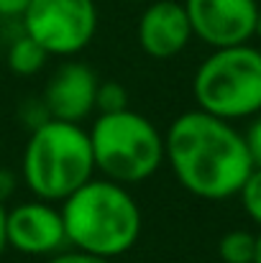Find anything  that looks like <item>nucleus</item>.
I'll list each match as a JSON object with an SVG mask.
<instances>
[{
	"instance_id": "9b49d317",
	"label": "nucleus",
	"mask_w": 261,
	"mask_h": 263,
	"mask_svg": "<svg viewBox=\"0 0 261 263\" xmlns=\"http://www.w3.org/2000/svg\"><path fill=\"white\" fill-rule=\"evenodd\" d=\"M49 54L31 39V36H18L8 46V69L18 77H33L46 67Z\"/></svg>"
},
{
	"instance_id": "39448f33",
	"label": "nucleus",
	"mask_w": 261,
	"mask_h": 263,
	"mask_svg": "<svg viewBox=\"0 0 261 263\" xmlns=\"http://www.w3.org/2000/svg\"><path fill=\"white\" fill-rule=\"evenodd\" d=\"M197 110L223 120H238L261 110V51L238 44L215 49L195 72Z\"/></svg>"
},
{
	"instance_id": "0eeeda50",
	"label": "nucleus",
	"mask_w": 261,
	"mask_h": 263,
	"mask_svg": "<svg viewBox=\"0 0 261 263\" xmlns=\"http://www.w3.org/2000/svg\"><path fill=\"white\" fill-rule=\"evenodd\" d=\"M192 36L213 49L249 44L256 31V0H184Z\"/></svg>"
},
{
	"instance_id": "423d86ee",
	"label": "nucleus",
	"mask_w": 261,
	"mask_h": 263,
	"mask_svg": "<svg viewBox=\"0 0 261 263\" xmlns=\"http://www.w3.org/2000/svg\"><path fill=\"white\" fill-rule=\"evenodd\" d=\"M23 33L49 57H75L97 31L95 0H31L23 10Z\"/></svg>"
},
{
	"instance_id": "4be33fe9",
	"label": "nucleus",
	"mask_w": 261,
	"mask_h": 263,
	"mask_svg": "<svg viewBox=\"0 0 261 263\" xmlns=\"http://www.w3.org/2000/svg\"><path fill=\"white\" fill-rule=\"evenodd\" d=\"M133 3H149V0H133Z\"/></svg>"
},
{
	"instance_id": "6ab92c4d",
	"label": "nucleus",
	"mask_w": 261,
	"mask_h": 263,
	"mask_svg": "<svg viewBox=\"0 0 261 263\" xmlns=\"http://www.w3.org/2000/svg\"><path fill=\"white\" fill-rule=\"evenodd\" d=\"M5 217H8V210H5V204L0 202V258H3V253H5V248H8V233H5Z\"/></svg>"
},
{
	"instance_id": "ddd939ff",
	"label": "nucleus",
	"mask_w": 261,
	"mask_h": 263,
	"mask_svg": "<svg viewBox=\"0 0 261 263\" xmlns=\"http://www.w3.org/2000/svg\"><path fill=\"white\" fill-rule=\"evenodd\" d=\"M128 107V92L120 82H100L97 95H95V110L97 115H108V112H120Z\"/></svg>"
},
{
	"instance_id": "dca6fc26",
	"label": "nucleus",
	"mask_w": 261,
	"mask_h": 263,
	"mask_svg": "<svg viewBox=\"0 0 261 263\" xmlns=\"http://www.w3.org/2000/svg\"><path fill=\"white\" fill-rule=\"evenodd\" d=\"M243 141H246V148H249V156H251L254 169H261V118H256L249 125Z\"/></svg>"
},
{
	"instance_id": "f03ea898",
	"label": "nucleus",
	"mask_w": 261,
	"mask_h": 263,
	"mask_svg": "<svg viewBox=\"0 0 261 263\" xmlns=\"http://www.w3.org/2000/svg\"><path fill=\"white\" fill-rule=\"evenodd\" d=\"M59 204L69 248L113 261L141 238V207L118 181L92 176Z\"/></svg>"
},
{
	"instance_id": "2eb2a0df",
	"label": "nucleus",
	"mask_w": 261,
	"mask_h": 263,
	"mask_svg": "<svg viewBox=\"0 0 261 263\" xmlns=\"http://www.w3.org/2000/svg\"><path fill=\"white\" fill-rule=\"evenodd\" d=\"M49 263H113L110 258H102V256H95V253H85V251H77V248H64L59 253H54Z\"/></svg>"
},
{
	"instance_id": "1a4fd4ad",
	"label": "nucleus",
	"mask_w": 261,
	"mask_h": 263,
	"mask_svg": "<svg viewBox=\"0 0 261 263\" xmlns=\"http://www.w3.org/2000/svg\"><path fill=\"white\" fill-rule=\"evenodd\" d=\"M97 74L85 62H64L46 82L44 89V110L54 120L82 123L95 112V95H97Z\"/></svg>"
},
{
	"instance_id": "aec40b11",
	"label": "nucleus",
	"mask_w": 261,
	"mask_h": 263,
	"mask_svg": "<svg viewBox=\"0 0 261 263\" xmlns=\"http://www.w3.org/2000/svg\"><path fill=\"white\" fill-rule=\"evenodd\" d=\"M254 263H261V235H256V256H254Z\"/></svg>"
},
{
	"instance_id": "9d476101",
	"label": "nucleus",
	"mask_w": 261,
	"mask_h": 263,
	"mask_svg": "<svg viewBox=\"0 0 261 263\" xmlns=\"http://www.w3.org/2000/svg\"><path fill=\"white\" fill-rule=\"evenodd\" d=\"M192 26L177 0H151L138 18V44L151 59H174L187 49Z\"/></svg>"
},
{
	"instance_id": "f3484780",
	"label": "nucleus",
	"mask_w": 261,
	"mask_h": 263,
	"mask_svg": "<svg viewBox=\"0 0 261 263\" xmlns=\"http://www.w3.org/2000/svg\"><path fill=\"white\" fill-rule=\"evenodd\" d=\"M18 189V174L10 169H0V202L5 204Z\"/></svg>"
},
{
	"instance_id": "f8f14e48",
	"label": "nucleus",
	"mask_w": 261,
	"mask_h": 263,
	"mask_svg": "<svg viewBox=\"0 0 261 263\" xmlns=\"http://www.w3.org/2000/svg\"><path fill=\"white\" fill-rule=\"evenodd\" d=\"M218 253L225 263H254L256 235H251L249 230H231L220 238Z\"/></svg>"
},
{
	"instance_id": "6e6552de",
	"label": "nucleus",
	"mask_w": 261,
	"mask_h": 263,
	"mask_svg": "<svg viewBox=\"0 0 261 263\" xmlns=\"http://www.w3.org/2000/svg\"><path fill=\"white\" fill-rule=\"evenodd\" d=\"M8 248L23 256H54L67 248V233L54 202L31 199L8 210L5 217Z\"/></svg>"
},
{
	"instance_id": "f257e3e1",
	"label": "nucleus",
	"mask_w": 261,
	"mask_h": 263,
	"mask_svg": "<svg viewBox=\"0 0 261 263\" xmlns=\"http://www.w3.org/2000/svg\"><path fill=\"white\" fill-rule=\"evenodd\" d=\"M164 161H169L177 181L202 199L238 194L254 169L243 133L231 120L205 110H189L172 120L164 133Z\"/></svg>"
},
{
	"instance_id": "7ed1b4c3",
	"label": "nucleus",
	"mask_w": 261,
	"mask_h": 263,
	"mask_svg": "<svg viewBox=\"0 0 261 263\" xmlns=\"http://www.w3.org/2000/svg\"><path fill=\"white\" fill-rule=\"evenodd\" d=\"M92 176L95 159L90 133L82 128V123L46 118L31 128L23 148L21 179L36 199L64 202Z\"/></svg>"
},
{
	"instance_id": "412c9836",
	"label": "nucleus",
	"mask_w": 261,
	"mask_h": 263,
	"mask_svg": "<svg viewBox=\"0 0 261 263\" xmlns=\"http://www.w3.org/2000/svg\"><path fill=\"white\" fill-rule=\"evenodd\" d=\"M254 36L261 39V8H259V15H256V31H254Z\"/></svg>"
},
{
	"instance_id": "4468645a",
	"label": "nucleus",
	"mask_w": 261,
	"mask_h": 263,
	"mask_svg": "<svg viewBox=\"0 0 261 263\" xmlns=\"http://www.w3.org/2000/svg\"><path fill=\"white\" fill-rule=\"evenodd\" d=\"M238 197L246 215L261 225V169H251V174L246 176V181L238 189Z\"/></svg>"
},
{
	"instance_id": "a211bd4d",
	"label": "nucleus",
	"mask_w": 261,
	"mask_h": 263,
	"mask_svg": "<svg viewBox=\"0 0 261 263\" xmlns=\"http://www.w3.org/2000/svg\"><path fill=\"white\" fill-rule=\"evenodd\" d=\"M31 0H0V18H21Z\"/></svg>"
},
{
	"instance_id": "20e7f679",
	"label": "nucleus",
	"mask_w": 261,
	"mask_h": 263,
	"mask_svg": "<svg viewBox=\"0 0 261 263\" xmlns=\"http://www.w3.org/2000/svg\"><path fill=\"white\" fill-rule=\"evenodd\" d=\"M87 133L95 174L123 186L151 179L164 161V136L149 118L131 107L97 115Z\"/></svg>"
}]
</instances>
